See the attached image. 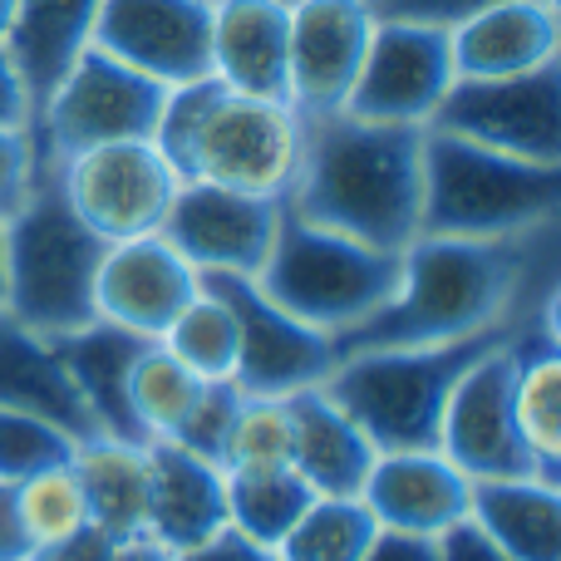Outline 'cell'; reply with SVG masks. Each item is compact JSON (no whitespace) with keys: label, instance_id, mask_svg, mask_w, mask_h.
<instances>
[{"label":"cell","instance_id":"cell-1","mask_svg":"<svg viewBox=\"0 0 561 561\" xmlns=\"http://www.w3.org/2000/svg\"><path fill=\"white\" fill-rule=\"evenodd\" d=\"M561 290V227L503 242L414 237L404 247L399 290L379 316L335 340L350 350H419L507 330Z\"/></svg>","mask_w":561,"mask_h":561},{"label":"cell","instance_id":"cell-2","mask_svg":"<svg viewBox=\"0 0 561 561\" xmlns=\"http://www.w3.org/2000/svg\"><path fill=\"white\" fill-rule=\"evenodd\" d=\"M286 207L355 242L404 252L424 213V128L350 114L306 118V153Z\"/></svg>","mask_w":561,"mask_h":561},{"label":"cell","instance_id":"cell-3","mask_svg":"<svg viewBox=\"0 0 561 561\" xmlns=\"http://www.w3.org/2000/svg\"><path fill=\"white\" fill-rule=\"evenodd\" d=\"M153 148L183 183L286 203L306 153V118L286 99L232 94L213 75L168 89Z\"/></svg>","mask_w":561,"mask_h":561},{"label":"cell","instance_id":"cell-4","mask_svg":"<svg viewBox=\"0 0 561 561\" xmlns=\"http://www.w3.org/2000/svg\"><path fill=\"white\" fill-rule=\"evenodd\" d=\"M561 227V168L478 148L424 128V213L419 237L503 242Z\"/></svg>","mask_w":561,"mask_h":561},{"label":"cell","instance_id":"cell-5","mask_svg":"<svg viewBox=\"0 0 561 561\" xmlns=\"http://www.w3.org/2000/svg\"><path fill=\"white\" fill-rule=\"evenodd\" d=\"M399 272H404V252H385V247L316 227L280 203L276 242L256 272V286L300 325L345 340L394 300Z\"/></svg>","mask_w":561,"mask_h":561},{"label":"cell","instance_id":"cell-6","mask_svg":"<svg viewBox=\"0 0 561 561\" xmlns=\"http://www.w3.org/2000/svg\"><path fill=\"white\" fill-rule=\"evenodd\" d=\"M513 330L517 325L488 330V335L473 340H448V345H419V350H350V355L335 359V369L320 385L365 428L375 454L434 448L448 389L458 385V375L478 355L503 345Z\"/></svg>","mask_w":561,"mask_h":561},{"label":"cell","instance_id":"cell-7","mask_svg":"<svg viewBox=\"0 0 561 561\" xmlns=\"http://www.w3.org/2000/svg\"><path fill=\"white\" fill-rule=\"evenodd\" d=\"M104 247L69 213L59 178L39 168L25 207L5 222V306L20 325L59 340L94 316V286Z\"/></svg>","mask_w":561,"mask_h":561},{"label":"cell","instance_id":"cell-8","mask_svg":"<svg viewBox=\"0 0 561 561\" xmlns=\"http://www.w3.org/2000/svg\"><path fill=\"white\" fill-rule=\"evenodd\" d=\"M168 89L148 75L118 65L99 45H89L75 65L59 75V84L45 94V104L30 118L35 138V163L59 168L65 158L84 148L128 144V138H153L158 114H163Z\"/></svg>","mask_w":561,"mask_h":561},{"label":"cell","instance_id":"cell-9","mask_svg":"<svg viewBox=\"0 0 561 561\" xmlns=\"http://www.w3.org/2000/svg\"><path fill=\"white\" fill-rule=\"evenodd\" d=\"M49 173L59 178L69 213L99 242H134V237L163 232V217L173 207L178 187H183V178L153 148V138L84 148Z\"/></svg>","mask_w":561,"mask_h":561},{"label":"cell","instance_id":"cell-10","mask_svg":"<svg viewBox=\"0 0 561 561\" xmlns=\"http://www.w3.org/2000/svg\"><path fill=\"white\" fill-rule=\"evenodd\" d=\"M454 79L458 75H454V49H448V25H428V20L385 15L379 10L365 65H359L355 89H350L340 114L365 118V124L428 128V118L438 114Z\"/></svg>","mask_w":561,"mask_h":561},{"label":"cell","instance_id":"cell-11","mask_svg":"<svg viewBox=\"0 0 561 561\" xmlns=\"http://www.w3.org/2000/svg\"><path fill=\"white\" fill-rule=\"evenodd\" d=\"M428 128L523 163L561 168V65L507 79H454Z\"/></svg>","mask_w":561,"mask_h":561},{"label":"cell","instance_id":"cell-12","mask_svg":"<svg viewBox=\"0 0 561 561\" xmlns=\"http://www.w3.org/2000/svg\"><path fill=\"white\" fill-rule=\"evenodd\" d=\"M237 316V375L232 385L242 394L286 399L296 389H310L335 369L340 350L330 335L300 325L296 316L276 306L256 276H203Z\"/></svg>","mask_w":561,"mask_h":561},{"label":"cell","instance_id":"cell-13","mask_svg":"<svg viewBox=\"0 0 561 561\" xmlns=\"http://www.w3.org/2000/svg\"><path fill=\"white\" fill-rule=\"evenodd\" d=\"M375 20V0H290L286 104L300 118H325L345 108Z\"/></svg>","mask_w":561,"mask_h":561},{"label":"cell","instance_id":"cell-14","mask_svg":"<svg viewBox=\"0 0 561 561\" xmlns=\"http://www.w3.org/2000/svg\"><path fill=\"white\" fill-rule=\"evenodd\" d=\"M523 325V320H517ZM513 340V335H507ZM507 340L478 355L448 389L444 419H438V454L468 478H513L533 473L527 448L513 424V365H507Z\"/></svg>","mask_w":561,"mask_h":561},{"label":"cell","instance_id":"cell-15","mask_svg":"<svg viewBox=\"0 0 561 561\" xmlns=\"http://www.w3.org/2000/svg\"><path fill=\"white\" fill-rule=\"evenodd\" d=\"M280 203L232 187L183 183L163 217V237L197 276H256L276 242Z\"/></svg>","mask_w":561,"mask_h":561},{"label":"cell","instance_id":"cell-16","mask_svg":"<svg viewBox=\"0 0 561 561\" xmlns=\"http://www.w3.org/2000/svg\"><path fill=\"white\" fill-rule=\"evenodd\" d=\"M207 35L213 0H104L94 20V45L163 89L207 79Z\"/></svg>","mask_w":561,"mask_h":561},{"label":"cell","instance_id":"cell-17","mask_svg":"<svg viewBox=\"0 0 561 561\" xmlns=\"http://www.w3.org/2000/svg\"><path fill=\"white\" fill-rule=\"evenodd\" d=\"M197 290H203V276L183 262V252L163 232L108 242L104 262H99L94 316L128 330V335L163 340Z\"/></svg>","mask_w":561,"mask_h":561},{"label":"cell","instance_id":"cell-18","mask_svg":"<svg viewBox=\"0 0 561 561\" xmlns=\"http://www.w3.org/2000/svg\"><path fill=\"white\" fill-rule=\"evenodd\" d=\"M468 493L473 483L438 448H404V454H375L359 503L389 533L444 537L468 517Z\"/></svg>","mask_w":561,"mask_h":561},{"label":"cell","instance_id":"cell-19","mask_svg":"<svg viewBox=\"0 0 561 561\" xmlns=\"http://www.w3.org/2000/svg\"><path fill=\"white\" fill-rule=\"evenodd\" d=\"M458 79H507L561 65L557 0H497L448 25Z\"/></svg>","mask_w":561,"mask_h":561},{"label":"cell","instance_id":"cell-20","mask_svg":"<svg viewBox=\"0 0 561 561\" xmlns=\"http://www.w3.org/2000/svg\"><path fill=\"white\" fill-rule=\"evenodd\" d=\"M513 365V424L537 478L561 483V325L557 296L537 306L507 340Z\"/></svg>","mask_w":561,"mask_h":561},{"label":"cell","instance_id":"cell-21","mask_svg":"<svg viewBox=\"0 0 561 561\" xmlns=\"http://www.w3.org/2000/svg\"><path fill=\"white\" fill-rule=\"evenodd\" d=\"M227 527V473L213 458L193 454V448L173 444V438H153L148 444V542L168 547V552H187V547L207 542L213 533Z\"/></svg>","mask_w":561,"mask_h":561},{"label":"cell","instance_id":"cell-22","mask_svg":"<svg viewBox=\"0 0 561 561\" xmlns=\"http://www.w3.org/2000/svg\"><path fill=\"white\" fill-rule=\"evenodd\" d=\"M290 0H213L207 75L232 94L286 99Z\"/></svg>","mask_w":561,"mask_h":561},{"label":"cell","instance_id":"cell-23","mask_svg":"<svg viewBox=\"0 0 561 561\" xmlns=\"http://www.w3.org/2000/svg\"><path fill=\"white\" fill-rule=\"evenodd\" d=\"M286 419H290V468L310 483V493L359 497L369 463H375V444L330 399V389L310 385L286 394Z\"/></svg>","mask_w":561,"mask_h":561},{"label":"cell","instance_id":"cell-24","mask_svg":"<svg viewBox=\"0 0 561 561\" xmlns=\"http://www.w3.org/2000/svg\"><path fill=\"white\" fill-rule=\"evenodd\" d=\"M468 523L513 561H561V483L537 473L478 478Z\"/></svg>","mask_w":561,"mask_h":561},{"label":"cell","instance_id":"cell-25","mask_svg":"<svg viewBox=\"0 0 561 561\" xmlns=\"http://www.w3.org/2000/svg\"><path fill=\"white\" fill-rule=\"evenodd\" d=\"M144 345V335H128L108 320H89L84 330H69V335L55 340V355L65 365V375L75 379L99 438L144 444L134 428V414H128V375H134V359Z\"/></svg>","mask_w":561,"mask_h":561},{"label":"cell","instance_id":"cell-26","mask_svg":"<svg viewBox=\"0 0 561 561\" xmlns=\"http://www.w3.org/2000/svg\"><path fill=\"white\" fill-rule=\"evenodd\" d=\"M0 409H25V414L55 419L79 444L99 438L75 379L59 365L55 340L20 325L10 310H0Z\"/></svg>","mask_w":561,"mask_h":561},{"label":"cell","instance_id":"cell-27","mask_svg":"<svg viewBox=\"0 0 561 561\" xmlns=\"http://www.w3.org/2000/svg\"><path fill=\"white\" fill-rule=\"evenodd\" d=\"M99 5L104 0H15V25H10L5 55L15 59L35 108L59 84V75L94 45Z\"/></svg>","mask_w":561,"mask_h":561},{"label":"cell","instance_id":"cell-28","mask_svg":"<svg viewBox=\"0 0 561 561\" xmlns=\"http://www.w3.org/2000/svg\"><path fill=\"white\" fill-rule=\"evenodd\" d=\"M75 473L89 503V527L114 542L148 537V444L84 438L75 448Z\"/></svg>","mask_w":561,"mask_h":561},{"label":"cell","instance_id":"cell-29","mask_svg":"<svg viewBox=\"0 0 561 561\" xmlns=\"http://www.w3.org/2000/svg\"><path fill=\"white\" fill-rule=\"evenodd\" d=\"M203 394V379L163 345V340H148L134 359V375H128V414L144 444L153 438H173L183 428L187 409Z\"/></svg>","mask_w":561,"mask_h":561},{"label":"cell","instance_id":"cell-30","mask_svg":"<svg viewBox=\"0 0 561 561\" xmlns=\"http://www.w3.org/2000/svg\"><path fill=\"white\" fill-rule=\"evenodd\" d=\"M316 503L310 483L296 468H262V473H227V527L262 547H280V537Z\"/></svg>","mask_w":561,"mask_h":561},{"label":"cell","instance_id":"cell-31","mask_svg":"<svg viewBox=\"0 0 561 561\" xmlns=\"http://www.w3.org/2000/svg\"><path fill=\"white\" fill-rule=\"evenodd\" d=\"M163 345L193 369L203 385H232L237 375V316L213 286H203L168 325Z\"/></svg>","mask_w":561,"mask_h":561},{"label":"cell","instance_id":"cell-32","mask_svg":"<svg viewBox=\"0 0 561 561\" xmlns=\"http://www.w3.org/2000/svg\"><path fill=\"white\" fill-rule=\"evenodd\" d=\"M379 523L359 497H316L300 523L280 537V561H359L375 542Z\"/></svg>","mask_w":561,"mask_h":561},{"label":"cell","instance_id":"cell-33","mask_svg":"<svg viewBox=\"0 0 561 561\" xmlns=\"http://www.w3.org/2000/svg\"><path fill=\"white\" fill-rule=\"evenodd\" d=\"M15 503H20V517H25V533L35 547H49L59 537H75L89 527V503H84V488H79L75 458L15 483Z\"/></svg>","mask_w":561,"mask_h":561},{"label":"cell","instance_id":"cell-34","mask_svg":"<svg viewBox=\"0 0 561 561\" xmlns=\"http://www.w3.org/2000/svg\"><path fill=\"white\" fill-rule=\"evenodd\" d=\"M222 473H262V468H290V419L286 399L242 394L232 428L222 444Z\"/></svg>","mask_w":561,"mask_h":561},{"label":"cell","instance_id":"cell-35","mask_svg":"<svg viewBox=\"0 0 561 561\" xmlns=\"http://www.w3.org/2000/svg\"><path fill=\"white\" fill-rule=\"evenodd\" d=\"M79 438L59 428L55 419L25 414V409H0V483H25L45 468L69 463Z\"/></svg>","mask_w":561,"mask_h":561},{"label":"cell","instance_id":"cell-36","mask_svg":"<svg viewBox=\"0 0 561 561\" xmlns=\"http://www.w3.org/2000/svg\"><path fill=\"white\" fill-rule=\"evenodd\" d=\"M237 409H242V389L237 385H203V394H197V404L187 409L183 428L173 434V444L193 448V454L203 458H222V444H227V428H232ZM222 468V463H217Z\"/></svg>","mask_w":561,"mask_h":561},{"label":"cell","instance_id":"cell-37","mask_svg":"<svg viewBox=\"0 0 561 561\" xmlns=\"http://www.w3.org/2000/svg\"><path fill=\"white\" fill-rule=\"evenodd\" d=\"M35 178H39V163H35L30 128H0V222H10L25 207Z\"/></svg>","mask_w":561,"mask_h":561},{"label":"cell","instance_id":"cell-38","mask_svg":"<svg viewBox=\"0 0 561 561\" xmlns=\"http://www.w3.org/2000/svg\"><path fill=\"white\" fill-rule=\"evenodd\" d=\"M178 561H280V557H276V547H262V542H252V537H242L237 527H222V533H213L207 542L178 552Z\"/></svg>","mask_w":561,"mask_h":561},{"label":"cell","instance_id":"cell-39","mask_svg":"<svg viewBox=\"0 0 561 561\" xmlns=\"http://www.w3.org/2000/svg\"><path fill=\"white\" fill-rule=\"evenodd\" d=\"M118 542L108 533H99V527H84V533L75 537H59V542L49 547H35L30 561H114Z\"/></svg>","mask_w":561,"mask_h":561},{"label":"cell","instance_id":"cell-40","mask_svg":"<svg viewBox=\"0 0 561 561\" xmlns=\"http://www.w3.org/2000/svg\"><path fill=\"white\" fill-rule=\"evenodd\" d=\"M483 5H497V0H379L385 15H409V20H428V25H458L463 15Z\"/></svg>","mask_w":561,"mask_h":561},{"label":"cell","instance_id":"cell-41","mask_svg":"<svg viewBox=\"0 0 561 561\" xmlns=\"http://www.w3.org/2000/svg\"><path fill=\"white\" fill-rule=\"evenodd\" d=\"M359 561H444V557H438V537H414V533H389V527H379L369 552Z\"/></svg>","mask_w":561,"mask_h":561},{"label":"cell","instance_id":"cell-42","mask_svg":"<svg viewBox=\"0 0 561 561\" xmlns=\"http://www.w3.org/2000/svg\"><path fill=\"white\" fill-rule=\"evenodd\" d=\"M438 557H444V561H513L503 547L488 542V537L478 533L468 517H463V523H454L444 537H438Z\"/></svg>","mask_w":561,"mask_h":561},{"label":"cell","instance_id":"cell-43","mask_svg":"<svg viewBox=\"0 0 561 561\" xmlns=\"http://www.w3.org/2000/svg\"><path fill=\"white\" fill-rule=\"evenodd\" d=\"M35 118V104H30V89L20 79L15 59L0 49V128H30Z\"/></svg>","mask_w":561,"mask_h":561},{"label":"cell","instance_id":"cell-44","mask_svg":"<svg viewBox=\"0 0 561 561\" xmlns=\"http://www.w3.org/2000/svg\"><path fill=\"white\" fill-rule=\"evenodd\" d=\"M35 542L25 533V517L15 503V483H0V561H30Z\"/></svg>","mask_w":561,"mask_h":561},{"label":"cell","instance_id":"cell-45","mask_svg":"<svg viewBox=\"0 0 561 561\" xmlns=\"http://www.w3.org/2000/svg\"><path fill=\"white\" fill-rule=\"evenodd\" d=\"M114 561H178L168 547H158V542H148V537H134V542H118V552Z\"/></svg>","mask_w":561,"mask_h":561},{"label":"cell","instance_id":"cell-46","mask_svg":"<svg viewBox=\"0 0 561 561\" xmlns=\"http://www.w3.org/2000/svg\"><path fill=\"white\" fill-rule=\"evenodd\" d=\"M10 25H15V0H0V49L10 39Z\"/></svg>","mask_w":561,"mask_h":561},{"label":"cell","instance_id":"cell-47","mask_svg":"<svg viewBox=\"0 0 561 561\" xmlns=\"http://www.w3.org/2000/svg\"><path fill=\"white\" fill-rule=\"evenodd\" d=\"M0 306H5V222H0Z\"/></svg>","mask_w":561,"mask_h":561},{"label":"cell","instance_id":"cell-48","mask_svg":"<svg viewBox=\"0 0 561 561\" xmlns=\"http://www.w3.org/2000/svg\"><path fill=\"white\" fill-rule=\"evenodd\" d=\"M375 5H379V0H375Z\"/></svg>","mask_w":561,"mask_h":561}]
</instances>
